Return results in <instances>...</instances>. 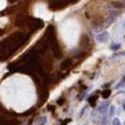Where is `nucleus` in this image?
<instances>
[{
	"instance_id": "obj_1",
	"label": "nucleus",
	"mask_w": 125,
	"mask_h": 125,
	"mask_svg": "<svg viewBox=\"0 0 125 125\" xmlns=\"http://www.w3.org/2000/svg\"><path fill=\"white\" fill-rule=\"evenodd\" d=\"M96 40L99 41V43H101V44L106 43V41L109 40V33H108V31H103V33L98 34L96 35Z\"/></svg>"
},
{
	"instance_id": "obj_2",
	"label": "nucleus",
	"mask_w": 125,
	"mask_h": 125,
	"mask_svg": "<svg viewBox=\"0 0 125 125\" xmlns=\"http://www.w3.org/2000/svg\"><path fill=\"white\" fill-rule=\"evenodd\" d=\"M110 106V101H103L101 104H100V106L98 108V113H100V114H104L106 110H108V108Z\"/></svg>"
},
{
	"instance_id": "obj_3",
	"label": "nucleus",
	"mask_w": 125,
	"mask_h": 125,
	"mask_svg": "<svg viewBox=\"0 0 125 125\" xmlns=\"http://www.w3.org/2000/svg\"><path fill=\"white\" fill-rule=\"evenodd\" d=\"M114 113H115V106L114 105H110V109H109V114H108V116L111 118L114 115Z\"/></svg>"
},
{
	"instance_id": "obj_4",
	"label": "nucleus",
	"mask_w": 125,
	"mask_h": 125,
	"mask_svg": "<svg viewBox=\"0 0 125 125\" xmlns=\"http://www.w3.org/2000/svg\"><path fill=\"white\" fill-rule=\"evenodd\" d=\"M111 125H121V123H120V120L118 118H114L113 121H111Z\"/></svg>"
},
{
	"instance_id": "obj_5",
	"label": "nucleus",
	"mask_w": 125,
	"mask_h": 125,
	"mask_svg": "<svg viewBox=\"0 0 125 125\" xmlns=\"http://www.w3.org/2000/svg\"><path fill=\"white\" fill-rule=\"evenodd\" d=\"M45 123H46V116H41V119H40L38 125H45Z\"/></svg>"
},
{
	"instance_id": "obj_6",
	"label": "nucleus",
	"mask_w": 125,
	"mask_h": 125,
	"mask_svg": "<svg viewBox=\"0 0 125 125\" xmlns=\"http://www.w3.org/2000/svg\"><path fill=\"white\" fill-rule=\"evenodd\" d=\"M120 49V44H115V45H111V50H116Z\"/></svg>"
},
{
	"instance_id": "obj_7",
	"label": "nucleus",
	"mask_w": 125,
	"mask_h": 125,
	"mask_svg": "<svg viewBox=\"0 0 125 125\" xmlns=\"http://www.w3.org/2000/svg\"><path fill=\"white\" fill-rule=\"evenodd\" d=\"M123 108H124V110H125V103L123 104Z\"/></svg>"
},
{
	"instance_id": "obj_8",
	"label": "nucleus",
	"mask_w": 125,
	"mask_h": 125,
	"mask_svg": "<svg viewBox=\"0 0 125 125\" xmlns=\"http://www.w3.org/2000/svg\"><path fill=\"white\" fill-rule=\"evenodd\" d=\"M123 26H124V28H125V23H124V25H123Z\"/></svg>"
},
{
	"instance_id": "obj_9",
	"label": "nucleus",
	"mask_w": 125,
	"mask_h": 125,
	"mask_svg": "<svg viewBox=\"0 0 125 125\" xmlns=\"http://www.w3.org/2000/svg\"><path fill=\"white\" fill-rule=\"evenodd\" d=\"M124 79H125V78H124Z\"/></svg>"
}]
</instances>
